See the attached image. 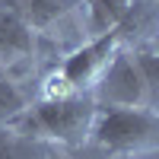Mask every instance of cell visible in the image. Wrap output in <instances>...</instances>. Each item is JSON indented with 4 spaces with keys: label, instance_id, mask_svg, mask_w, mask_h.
Listing matches in <instances>:
<instances>
[{
    "label": "cell",
    "instance_id": "7a4b0ae2",
    "mask_svg": "<svg viewBox=\"0 0 159 159\" xmlns=\"http://www.w3.org/2000/svg\"><path fill=\"white\" fill-rule=\"evenodd\" d=\"M89 140L108 156H143L159 147L156 108H99Z\"/></svg>",
    "mask_w": 159,
    "mask_h": 159
},
{
    "label": "cell",
    "instance_id": "3957f363",
    "mask_svg": "<svg viewBox=\"0 0 159 159\" xmlns=\"http://www.w3.org/2000/svg\"><path fill=\"white\" fill-rule=\"evenodd\" d=\"M89 96L96 105H105V108H153L156 105V96L147 89L127 51H118L108 61V67L102 70L99 83L92 86Z\"/></svg>",
    "mask_w": 159,
    "mask_h": 159
},
{
    "label": "cell",
    "instance_id": "30bf717a",
    "mask_svg": "<svg viewBox=\"0 0 159 159\" xmlns=\"http://www.w3.org/2000/svg\"><path fill=\"white\" fill-rule=\"evenodd\" d=\"M130 57H134L137 70H140V76H143V83H147V89L156 96V89H159V57H156V48H153V45L134 48V51H130Z\"/></svg>",
    "mask_w": 159,
    "mask_h": 159
},
{
    "label": "cell",
    "instance_id": "52a82bcc",
    "mask_svg": "<svg viewBox=\"0 0 159 159\" xmlns=\"http://www.w3.org/2000/svg\"><path fill=\"white\" fill-rule=\"evenodd\" d=\"M134 0H86V13H89V32L102 35L108 29H118L130 19L134 13Z\"/></svg>",
    "mask_w": 159,
    "mask_h": 159
},
{
    "label": "cell",
    "instance_id": "ba28073f",
    "mask_svg": "<svg viewBox=\"0 0 159 159\" xmlns=\"http://www.w3.org/2000/svg\"><path fill=\"white\" fill-rule=\"evenodd\" d=\"M25 108H29V96L10 73L0 70V127H10Z\"/></svg>",
    "mask_w": 159,
    "mask_h": 159
},
{
    "label": "cell",
    "instance_id": "6da1fadb",
    "mask_svg": "<svg viewBox=\"0 0 159 159\" xmlns=\"http://www.w3.org/2000/svg\"><path fill=\"white\" fill-rule=\"evenodd\" d=\"M99 115V105L92 102L89 92H70L64 99H42L29 105L10 127L32 140H51L61 147H83L89 140L92 121Z\"/></svg>",
    "mask_w": 159,
    "mask_h": 159
},
{
    "label": "cell",
    "instance_id": "9c48e42d",
    "mask_svg": "<svg viewBox=\"0 0 159 159\" xmlns=\"http://www.w3.org/2000/svg\"><path fill=\"white\" fill-rule=\"evenodd\" d=\"M0 159H42L38 140L19 134L16 127H0Z\"/></svg>",
    "mask_w": 159,
    "mask_h": 159
},
{
    "label": "cell",
    "instance_id": "5b68a950",
    "mask_svg": "<svg viewBox=\"0 0 159 159\" xmlns=\"http://www.w3.org/2000/svg\"><path fill=\"white\" fill-rule=\"evenodd\" d=\"M35 51V32L10 7H0V70L25 61Z\"/></svg>",
    "mask_w": 159,
    "mask_h": 159
},
{
    "label": "cell",
    "instance_id": "8992f818",
    "mask_svg": "<svg viewBox=\"0 0 159 159\" xmlns=\"http://www.w3.org/2000/svg\"><path fill=\"white\" fill-rule=\"evenodd\" d=\"M73 0H10V10L29 25L32 32H45L70 13Z\"/></svg>",
    "mask_w": 159,
    "mask_h": 159
},
{
    "label": "cell",
    "instance_id": "277c9868",
    "mask_svg": "<svg viewBox=\"0 0 159 159\" xmlns=\"http://www.w3.org/2000/svg\"><path fill=\"white\" fill-rule=\"evenodd\" d=\"M121 38H124V25L108 29L102 35H92L86 45H80L73 54H67L61 61V67L54 73L67 83L70 92H92L102 70L108 67V61L121 51Z\"/></svg>",
    "mask_w": 159,
    "mask_h": 159
}]
</instances>
